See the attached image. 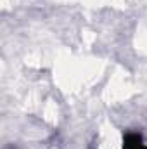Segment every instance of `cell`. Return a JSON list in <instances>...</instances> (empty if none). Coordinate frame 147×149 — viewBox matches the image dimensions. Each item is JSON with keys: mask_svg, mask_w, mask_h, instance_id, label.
<instances>
[{"mask_svg": "<svg viewBox=\"0 0 147 149\" xmlns=\"http://www.w3.org/2000/svg\"><path fill=\"white\" fill-rule=\"evenodd\" d=\"M123 149H147V144L140 134H126L123 141Z\"/></svg>", "mask_w": 147, "mask_h": 149, "instance_id": "1", "label": "cell"}]
</instances>
